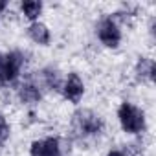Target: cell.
Returning <instances> with one entry per match:
<instances>
[{
	"instance_id": "obj_8",
	"label": "cell",
	"mask_w": 156,
	"mask_h": 156,
	"mask_svg": "<svg viewBox=\"0 0 156 156\" xmlns=\"http://www.w3.org/2000/svg\"><path fill=\"white\" fill-rule=\"evenodd\" d=\"M19 96L24 103H35L41 99V92H39V87L33 85V83H24L19 90Z\"/></svg>"
},
{
	"instance_id": "obj_4",
	"label": "cell",
	"mask_w": 156,
	"mask_h": 156,
	"mask_svg": "<svg viewBox=\"0 0 156 156\" xmlns=\"http://www.w3.org/2000/svg\"><path fill=\"white\" fill-rule=\"evenodd\" d=\"M98 37L105 46L116 48L121 41V31H119V28L116 26V22L112 19H105L98 26Z\"/></svg>"
},
{
	"instance_id": "obj_12",
	"label": "cell",
	"mask_w": 156,
	"mask_h": 156,
	"mask_svg": "<svg viewBox=\"0 0 156 156\" xmlns=\"http://www.w3.org/2000/svg\"><path fill=\"white\" fill-rule=\"evenodd\" d=\"M9 138V125L4 116H0V143H4Z\"/></svg>"
},
{
	"instance_id": "obj_2",
	"label": "cell",
	"mask_w": 156,
	"mask_h": 156,
	"mask_svg": "<svg viewBox=\"0 0 156 156\" xmlns=\"http://www.w3.org/2000/svg\"><path fill=\"white\" fill-rule=\"evenodd\" d=\"M73 127L81 134H99L103 129V121L92 110H79L73 114Z\"/></svg>"
},
{
	"instance_id": "obj_6",
	"label": "cell",
	"mask_w": 156,
	"mask_h": 156,
	"mask_svg": "<svg viewBox=\"0 0 156 156\" xmlns=\"http://www.w3.org/2000/svg\"><path fill=\"white\" fill-rule=\"evenodd\" d=\"M30 154L31 156H62L57 138H46L41 141H33Z\"/></svg>"
},
{
	"instance_id": "obj_1",
	"label": "cell",
	"mask_w": 156,
	"mask_h": 156,
	"mask_svg": "<svg viewBox=\"0 0 156 156\" xmlns=\"http://www.w3.org/2000/svg\"><path fill=\"white\" fill-rule=\"evenodd\" d=\"M118 118H119V123L123 127L125 132H130V134H138L145 129V116L140 108H136L134 105L130 103H121L119 110H118Z\"/></svg>"
},
{
	"instance_id": "obj_14",
	"label": "cell",
	"mask_w": 156,
	"mask_h": 156,
	"mask_svg": "<svg viewBox=\"0 0 156 156\" xmlns=\"http://www.w3.org/2000/svg\"><path fill=\"white\" fill-rule=\"evenodd\" d=\"M2 64H4V55L0 53V75H2Z\"/></svg>"
},
{
	"instance_id": "obj_9",
	"label": "cell",
	"mask_w": 156,
	"mask_h": 156,
	"mask_svg": "<svg viewBox=\"0 0 156 156\" xmlns=\"http://www.w3.org/2000/svg\"><path fill=\"white\" fill-rule=\"evenodd\" d=\"M154 72H156V66H154L152 59H140V62L136 66L138 77H149V79H154Z\"/></svg>"
},
{
	"instance_id": "obj_15",
	"label": "cell",
	"mask_w": 156,
	"mask_h": 156,
	"mask_svg": "<svg viewBox=\"0 0 156 156\" xmlns=\"http://www.w3.org/2000/svg\"><path fill=\"white\" fill-rule=\"evenodd\" d=\"M4 8H6V2H0V11H2Z\"/></svg>"
},
{
	"instance_id": "obj_11",
	"label": "cell",
	"mask_w": 156,
	"mask_h": 156,
	"mask_svg": "<svg viewBox=\"0 0 156 156\" xmlns=\"http://www.w3.org/2000/svg\"><path fill=\"white\" fill-rule=\"evenodd\" d=\"M42 79H44V85L51 90H59L61 88V79H59V73L53 72V70H44L42 72Z\"/></svg>"
},
{
	"instance_id": "obj_10",
	"label": "cell",
	"mask_w": 156,
	"mask_h": 156,
	"mask_svg": "<svg viewBox=\"0 0 156 156\" xmlns=\"http://www.w3.org/2000/svg\"><path fill=\"white\" fill-rule=\"evenodd\" d=\"M22 13L30 19V20H35L41 11H42V4L41 2H35V0H28V2H22Z\"/></svg>"
},
{
	"instance_id": "obj_13",
	"label": "cell",
	"mask_w": 156,
	"mask_h": 156,
	"mask_svg": "<svg viewBox=\"0 0 156 156\" xmlns=\"http://www.w3.org/2000/svg\"><path fill=\"white\" fill-rule=\"evenodd\" d=\"M107 156H125V154H123V152H119V151H110Z\"/></svg>"
},
{
	"instance_id": "obj_3",
	"label": "cell",
	"mask_w": 156,
	"mask_h": 156,
	"mask_svg": "<svg viewBox=\"0 0 156 156\" xmlns=\"http://www.w3.org/2000/svg\"><path fill=\"white\" fill-rule=\"evenodd\" d=\"M24 64V55L20 51H9L8 55H4V64H2V75H0V83H13Z\"/></svg>"
},
{
	"instance_id": "obj_5",
	"label": "cell",
	"mask_w": 156,
	"mask_h": 156,
	"mask_svg": "<svg viewBox=\"0 0 156 156\" xmlns=\"http://www.w3.org/2000/svg\"><path fill=\"white\" fill-rule=\"evenodd\" d=\"M62 94L66 99H70L72 103H79V99L85 94V85L81 81V77L77 73H70L66 83L62 85Z\"/></svg>"
},
{
	"instance_id": "obj_7",
	"label": "cell",
	"mask_w": 156,
	"mask_h": 156,
	"mask_svg": "<svg viewBox=\"0 0 156 156\" xmlns=\"http://www.w3.org/2000/svg\"><path fill=\"white\" fill-rule=\"evenodd\" d=\"M28 33H30V37H31L37 44L46 46V44L50 42V30H48L44 24H41V22H33V24L30 26Z\"/></svg>"
}]
</instances>
